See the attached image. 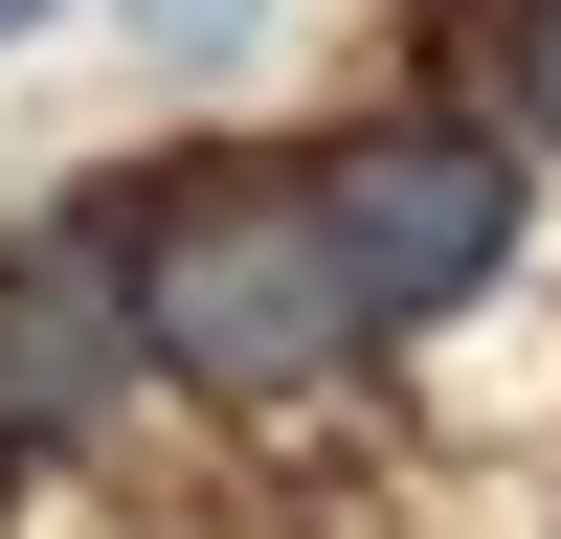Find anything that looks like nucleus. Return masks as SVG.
<instances>
[{"label":"nucleus","mask_w":561,"mask_h":539,"mask_svg":"<svg viewBox=\"0 0 561 539\" xmlns=\"http://www.w3.org/2000/svg\"><path fill=\"white\" fill-rule=\"evenodd\" d=\"M517 113H539V158H561V0H517Z\"/></svg>","instance_id":"obj_5"},{"label":"nucleus","mask_w":561,"mask_h":539,"mask_svg":"<svg viewBox=\"0 0 561 539\" xmlns=\"http://www.w3.org/2000/svg\"><path fill=\"white\" fill-rule=\"evenodd\" d=\"M135 382H158V337H135L113 203H68V225H0V472L90 449V427H113Z\"/></svg>","instance_id":"obj_3"},{"label":"nucleus","mask_w":561,"mask_h":539,"mask_svg":"<svg viewBox=\"0 0 561 539\" xmlns=\"http://www.w3.org/2000/svg\"><path fill=\"white\" fill-rule=\"evenodd\" d=\"M113 270H135V337H158V382H203V404H314L359 337H382V314H359V270H337L314 158L113 180Z\"/></svg>","instance_id":"obj_1"},{"label":"nucleus","mask_w":561,"mask_h":539,"mask_svg":"<svg viewBox=\"0 0 561 539\" xmlns=\"http://www.w3.org/2000/svg\"><path fill=\"white\" fill-rule=\"evenodd\" d=\"M135 45L203 90V68H248V45H270V0H135Z\"/></svg>","instance_id":"obj_4"},{"label":"nucleus","mask_w":561,"mask_h":539,"mask_svg":"<svg viewBox=\"0 0 561 539\" xmlns=\"http://www.w3.org/2000/svg\"><path fill=\"white\" fill-rule=\"evenodd\" d=\"M314 203H337V270H359V314H382V337H427V314H472L494 270H517V158H494V135H449V113L337 135V158H314Z\"/></svg>","instance_id":"obj_2"},{"label":"nucleus","mask_w":561,"mask_h":539,"mask_svg":"<svg viewBox=\"0 0 561 539\" xmlns=\"http://www.w3.org/2000/svg\"><path fill=\"white\" fill-rule=\"evenodd\" d=\"M45 23H68V0H0V45H45Z\"/></svg>","instance_id":"obj_6"}]
</instances>
